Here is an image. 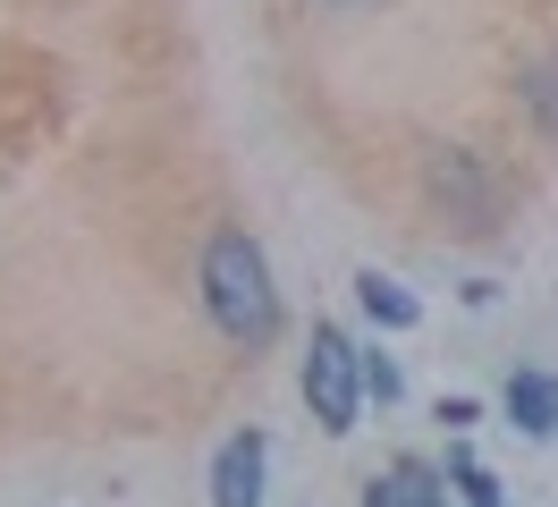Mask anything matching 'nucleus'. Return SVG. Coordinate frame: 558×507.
Listing matches in <instances>:
<instances>
[{"instance_id":"4","label":"nucleus","mask_w":558,"mask_h":507,"mask_svg":"<svg viewBox=\"0 0 558 507\" xmlns=\"http://www.w3.org/2000/svg\"><path fill=\"white\" fill-rule=\"evenodd\" d=\"M263 473H271V439L229 432L211 457V507H263Z\"/></svg>"},{"instance_id":"5","label":"nucleus","mask_w":558,"mask_h":507,"mask_svg":"<svg viewBox=\"0 0 558 507\" xmlns=\"http://www.w3.org/2000/svg\"><path fill=\"white\" fill-rule=\"evenodd\" d=\"M508 423L524 439H558V372H517L508 381Z\"/></svg>"},{"instance_id":"9","label":"nucleus","mask_w":558,"mask_h":507,"mask_svg":"<svg viewBox=\"0 0 558 507\" xmlns=\"http://www.w3.org/2000/svg\"><path fill=\"white\" fill-rule=\"evenodd\" d=\"M355 364H364V398H373V406H398V389H407V381H398V364H389L381 347H373V355L355 347Z\"/></svg>"},{"instance_id":"10","label":"nucleus","mask_w":558,"mask_h":507,"mask_svg":"<svg viewBox=\"0 0 558 507\" xmlns=\"http://www.w3.org/2000/svg\"><path fill=\"white\" fill-rule=\"evenodd\" d=\"M524 101H533V119L558 135V60H542L533 76H524Z\"/></svg>"},{"instance_id":"7","label":"nucleus","mask_w":558,"mask_h":507,"mask_svg":"<svg viewBox=\"0 0 558 507\" xmlns=\"http://www.w3.org/2000/svg\"><path fill=\"white\" fill-rule=\"evenodd\" d=\"M364 507H449V499H440V482H432V466H415V457H407L398 473H381V482L364 491Z\"/></svg>"},{"instance_id":"1","label":"nucleus","mask_w":558,"mask_h":507,"mask_svg":"<svg viewBox=\"0 0 558 507\" xmlns=\"http://www.w3.org/2000/svg\"><path fill=\"white\" fill-rule=\"evenodd\" d=\"M204 304H211V330L238 338V347H271L279 338V288L271 263L245 229H220L204 245Z\"/></svg>"},{"instance_id":"11","label":"nucleus","mask_w":558,"mask_h":507,"mask_svg":"<svg viewBox=\"0 0 558 507\" xmlns=\"http://www.w3.org/2000/svg\"><path fill=\"white\" fill-rule=\"evenodd\" d=\"M440 423H449V432H465V423H483V406H474V398H440Z\"/></svg>"},{"instance_id":"6","label":"nucleus","mask_w":558,"mask_h":507,"mask_svg":"<svg viewBox=\"0 0 558 507\" xmlns=\"http://www.w3.org/2000/svg\"><path fill=\"white\" fill-rule=\"evenodd\" d=\"M355 304H364V313H373L381 330H415V322H423V304L407 297V288H398L389 270H355Z\"/></svg>"},{"instance_id":"2","label":"nucleus","mask_w":558,"mask_h":507,"mask_svg":"<svg viewBox=\"0 0 558 507\" xmlns=\"http://www.w3.org/2000/svg\"><path fill=\"white\" fill-rule=\"evenodd\" d=\"M305 406H314L322 432H355V406H364V364H355V338L314 322V347H305Z\"/></svg>"},{"instance_id":"8","label":"nucleus","mask_w":558,"mask_h":507,"mask_svg":"<svg viewBox=\"0 0 558 507\" xmlns=\"http://www.w3.org/2000/svg\"><path fill=\"white\" fill-rule=\"evenodd\" d=\"M449 482H457V499H465V507H508V499H499V482H490V466H483V457H465V448H449Z\"/></svg>"},{"instance_id":"3","label":"nucleus","mask_w":558,"mask_h":507,"mask_svg":"<svg viewBox=\"0 0 558 507\" xmlns=\"http://www.w3.org/2000/svg\"><path fill=\"white\" fill-rule=\"evenodd\" d=\"M432 195H440V212H449L457 229H490L499 220V186H490V169L474 161V153H432Z\"/></svg>"}]
</instances>
